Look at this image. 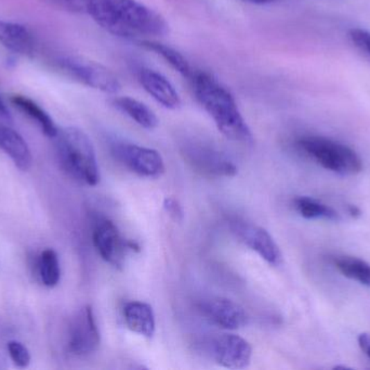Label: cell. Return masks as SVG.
<instances>
[{
    "label": "cell",
    "instance_id": "obj_5",
    "mask_svg": "<svg viewBox=\"0 0 370 370\" xmlns=\"http://www.w3.org/2000/svg\"><path fill=\"white\" fill-rule=\"evenodd\" d=\"M112 154L128 170L141 177L158 178L166 170L164 159L158 151L135 143L116 141L112 145Z\"/></svg>",
    "mask_w": 370,
    "mask_h": 370
},
{
    "label": "cell",
    "instance_id": "obj_16",
    "mask_svg": "<svg viewBox=\"0 0 370 370\" xmlns=\"http://www.w3.org/2000/svg\"><path fill=\"white\" fill-rule=\"evenodd\" d=\"M0 42L11 51L23 56L34 54L35 42L30 31L17 23L0 20Z\"/></svg>",
    "mask_w": 370,
    "mask_h": 370
},
{
    "label": "cell",
    "instance_id": "obj_7",
    "mask_svg": "<svg viewBox=\"0 0 370 370\" xmlns=\"http://www.w3.org/2000/svg\"><path fill=\"white\" fill-rule=\"evenodd\" d=\"M182 154L194 170L203 175L233 177L238 172L236 164L226 154L205 143H185Z\"/></svg>",
    "mask_w": 370,
    "mask_h": 370
},
{
    "label": "cell",
    "instance_id": "obj_18",
    "mask_svg": "<svg viewBox=\"0 0 370 370\" xmlns=\"http://www.w3.org/2000/svg\"><path fill=\"white\" fill-rule=\"evenodd\" d=\"M11 102L21 112L26 114L33 121L36 122L46 136L49 137V138L57 137L59 129L54 123L53 120L51 119V116L44 111L42 106L33 102L32 99L21 96V95H15L11 98Z\"/></svg>",
    "mask_w": 370,
    "mask_h": 370
},
{
    "label": "cell",
    "instance_id": "obj_28",
    "mask_svg": "<svg viewBox=\"0 0 370 370\" xmlns=\"http://www.w3.org/2000/svg\"><path fill=\"white\" fill-rule=\"evenodd\" d=\"M244 3H251V5H271V3H278V1H282V0H242Z\"/></svg>",
    "mask_w": 370,
    "mask_h": 370
},
{
    "label": "cell",
    "instance_id": "obj_12",
    "mask_svg": "<svg viewBox=\"0 0 370 370\" xmlns=\"http://www.w3.org/2000/svg\"><path fill=\"white\" fill-rule=\"evenodd\" d=\"M199 311L209 323L224 330H237L247 323L245 309L226 298L215 296L203 300L199 304Z\"/></svg>",
    "mask_w": 370,
    "mask_h": 370
},
{
    "label": "cell",
    "instance_id": "obj_4",
    "mask_svg": "<svg viewBox=\"0 0 370 370\" xmlns=\"http://www.w3.org/2000/svg\"><path fill=\"white\" fill-rule=\"evenodd\" d=\"M298 147L317 164L341 176H353L363 170V161L344 143L323 136L309 135L298 140Z\"/></svg>",
    "mask_w": 370,
    "mask_h": 370
},
{
    "label": "cell",
    "instance_id": "obj_17",
    "mask_svg": "<svg viewBox=\"0 0 370 370\" xmlns=\"http://www.w3.org/2000/svg\"><path fill=\"white\" fill-rule=\"evenodd\" d=\"M114 106L118 111L129 116L143 129H153L158 125L156 114L146 104L131 97H117L113 100Z\"/></svg>",
    "mask_w": 370,
    "mask_h": 370
},
{
    "label": "cell",
    "instance_id": "obj_22",
    "mask_svg": "<svg viewBox=\"0 0 370 370\" xmlns=\"http://www.w3.org/2000/svg\"><path fill=\"white\" fill-rule=\"evenodd\" d=\"M40 276L42 284L49 288L57 286L61 277L59 257L56 251L52 249L44 250L40 257L38 263Z\"/></svg>",
    "mask_w": 370,
    "mask_h": 370
},
{
    "label": "cell",
    "instance_id": "obj_1",
    "mask_svg": "<svg viewBox=\"0 0 370 370\" xmlns=\"http://www.w3.org/2000/svg\"><path fill=\"white\" fill-rule=\"evenodd\" d=\"M59 10L87 15L110 34L127 38L162 36L168 24L160 13L137 0H42Z\"/></svg>",
    "mask_w": 370,
    "mask_h": 370
},
{
    "label": "cell",
    "instance_id": "obj_15",
    "mask_svg": "<svg viewBox=\"0 0 370 370\" xmlns=\"http://www.w3.org/2000/svg\"><path fill=\"white\" fill-rule=\"evenodd\" d=\"M0 149L10 156L15 166L22 172L32 168V153L26 141L15 129L3 124H0Z\"/></svg>",
    "mask_w": 370,
    "mask_h": 370
},
{
    "label": "cell",
    "instance_id": "obj_27",
    "mask_svg": "<svg viewBox=\"0 0 370 370\" xmlns=\"http://www.w3.org/2000/svg\"><path fill=\"white\" fill-rule=\"evenodd\" d=\"M0 116L3 118V119L11 121L10 112H9V110H8L7 106H6L5 102H3V99H1V97H0Z\"/></svg>",
    "mask_w": 370,
    "mask_h": 370
},
{
    "label": "cell",
    "instance_id": "obj_9",
    "mask_svg": "<svg viewBox=\"0 0 370 370\" xmlns=\"http://www.w3.org/2000/svg\"><path fill=\"white\" fill-rule=\"evenodd\" d=\"M210 355L215 362L228 369H244L253 357L251 343L234 333H221L211 339Z\"/></svg>",
    "mask_w": 370,
    "mask_h": 370
},
{
    "label": "cell",
    "instance_id": "obj_3",
    "mask_svg": "<svg viewBox=\"0 0 370 370\" xmlns=\"http://www.w3.org/2000/svg\"><path fill=\"white\" fill-rule=\"evenodd\" d=\"M56 139L62 168L78 183L91 187L98 185L100 170L96 150L88 135L77 127H67L59 131Z\"/></svg>",
    "mask_w": 370,
    "mask_h": 370
},
{
    "label": "cell",
    "instance_id": "obj_14",
    "mask_svg": "<svg viewBox=\"0 0 370 370\" xmlns=\"http://www.w3.org/2000/svg\"><path fill=\"white\" fill-rule=\"evenodd\" d=\"M124 319L128 328L133 332L152 338L156 329V321L152 306L144 302H128L124 306Z\"/></svg>",
    "mask_w": 370,
    "mask_h": 370
},
{
    "label": "cell",
    "instance_id": "obj_21",
    "mask_svg": "<svg viewBox=\"0 0 370 370\" xmlns=\"http://www.w3.org/2000/svg\"><path fill=\"white\" fill-rule=\"evenodd\" d=\"M334 264L346 278L370 288V264L367 262L358 257H339L335 259Z\"/></svg>",
    "mask_w": 370,
    "mask_h": 370
},
{
    "label": "cell",
    "instance_id": "obj_25",
    "mask_svg": "<svg viewBox=\"0 0 370 370\" xmlns=\"http://www.w3.org/2000/svg\"><path fill=\"white\" fill-rule=\"evenodd\" d=\"M164 209L174 220H181L183 218V209L174 198H166L165 199Z\"/></svg>",
    "mask_w": 370,
    "mask_h": 370
},
{
    "label": "cell",
    "instance_id": "obj_8",
    "mask_svg": "<svg viewBox=\"0 0 370 370\" xmlns=\"http://www.w3.org/2000/svg\"><path fill=\"white\" fill-rule=\"evenodd\" d=\"M100 342V331L92 307L84 306L75 313L69 323V352L77 356L90 355L98 350Z\"/></svg>",
    "mask_w": 370,
    "mask_h": 370
},
{
    "label": "cell",
    "instance_id": "obj_26",
    "mask_svg": "<svg viewBox=\"0 0 370 370\" xmlns=\"http://www.w3.org/2000/svg\"><path fill=\"white\" fill-rule=\"evenodd\" d=\"M358 346L362 348L364 353L368 356L370 360V333L363 332L360 333L358 338Z\"/></svg>",
    "mask_w": 370,
    "mask_h": 370
},
{
    "label": "cell",
    "instance_id": "obj_23",
    "mask_svg": "<svg viewBox=\"0 0 370 370\" xmlns=\"http://www.w3.org/2000/svg\"><path fill=\"white\" fill-rule=\"evenodd\" d=\"M8 351L11 360L17 367L25 368L30 365L31 354L26 346L17 341H10L8 343Z\"/></svg>",
    "mask_w": 370,
    "mask_h": 370
},
{
    "label": "cell",
    "instance_id": "obj_19",
    "mask_svg": "<svg viewBox=\"0 0 370 370\" xmlns=\"http://www.w3.org/2000/svg\"><path fill=\"white\" fill-rule=\"evenodd\" d=\"M139 44L142 45L143 47L146 48V49L155 52L156 55L160 56L165 61L169 63L172 69L176 70L184 79H189L195 70V67L180 52L169 47V46L149 40H139Z\"/></svg>",
    "mask_w": 370,
    "mask_h": 370
},
{
    "label": "cell",
    "instance_id": "obj_11",
    "mask_svg": "<svg viewBox=\"0 0 370 370\" xmlns=\"http://www.w3.org/2000/svg\"><path fill=\"white\" fill-rule=\"evenodd\" d=\"M230 228L240 241L260 255L267 263L272 266H278L282 263L280 247L264 228L243 220H233Z\"/></svg>",
    "mask_w": 370,
    "mask_h": 370
},
{
    "label": "cell",
    "instance_id": "obj_29",
    "mask_svg": "<svg viewBox=\"0 0 370 370\" xmlns=\"http://www.w3.org/2000/svg\"><path fill=\"white\" fill-rule=\"evenodd\" d=\"M348 212H350V214L352 215V216H358V215L360 214V211L358 210L355 205H350V207H348Z\"/></svg>",
    "mask_w": 370,
    "mask_h": 370
},
{
    "label": "cell",
    "instance_id": "obj_20",
    "mask_svg": "<svg viewBox=\"0 0 370 370\" xmlns=\"http://www.w3.org/2000/svg\"><path fill=\"white\" fill-rule=\"evenodd\" d=\"M294 207L302 218L307 220H323L339 222L340 214L333 207L310 197H298L294 200Z\"/></svg>",
    "mask_w": 370,
    "mask_h": 370
},
{
    "label": "cell",
    "instance_id": "obj_13",
    "mask_svg": "<svg viewBox=\"0 0 370 370\" xmlns=\"http://www.w3.org/2000/svg\"><path fill=\"white\" fill-rule=\"evenodd\" d=\"M137 79L145 92L166 109H178L181 106V98L177 89L158 72L141 69L137 73Z\"/></svg>",
    "mask_w": 370,
    "mask_h": 370
},
{
    "label": "cell",
    "instance_id": "obj_2",
    "mask_svg": "<svg viewBox=\"0 0 370 370\" xmlns=\"http://www.w3.org/2000/svg\"><path fill=\"white\" fill-rule=\"evenodd\" d=\"M187 81L197 102L226 138L240 143L253 140V134L238 109L235 98L216 77L195 67Z\"/></svg>",
    "mask_w": 370,
    "mask_h": 370
},
{
    "label": "cell",
    "instance_id": "obj_6",
    "mask_svg": "<svg viewBox=\"0 0 370 370\" xmlns=\"http://www.w3.org/2000/svg\"><path fill=\"white\" fill-rule=\"evenodd\" d=\"M59 65L69 77L91 88L106 94H115L119 90L117 77L100 63L84 58L64 57L59 60Z\"/></svg>",
    "mask_w": 370,
    "mask_h": 370
},
{
    "label": "cell",
    "instance_id": "obj_24",
    "mask_svg": "<svg viewBox=\"0 0 370 370\" xmlns=\"http://www.w3.org/2000/svg\"><path fill=\"white\" fill-rule=\"evenodd\" d=\"M352 44L370 59V32L364 29H352L348 32Z\"/></svg>",
    "mask_w": 370,
    "mask_h": 370
},
{
    "label": "cell",
    "instance_id": "obj_10",
    "mask_svg": "<svg viewBox=\"0 0 370 370\" xmlns=\"http://www.w3.org/2000/svg\"><path fill=\"white\" fill-rule=\"evenodd\" d=\"M94 245L104 261L115 267L123 266L124 259L129 250L139 251L135 242L124 239L117 226L112 220H102L94 230Z\"/></svg>",
    "mask_w": 370,
    "mask_h": 370
}]
</instances>
